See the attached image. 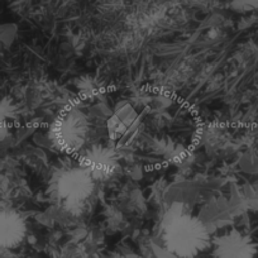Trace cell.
Here are the masks:
<instances>
[{"mask_svg": "<svg viewBox=\"0 0 258 258\" xmlns=\"http://www.w3.org/2000/svg\"><path fill=\"white\" fill-rule=\"evenodd\" d=\"M28 225L18 210H0V248L14 249L26 239Z\"/></svg>", "mask_w": 258, "mask_h": 258, "instance_id": "8992f818", "label": "cell"}, {"mask_svg": "<svg viewBox=\"0 0 258 258\" xmlns=\"http://www.w3.org/2000/svg\"><path fill=\"white\" fill-rule=\"evenodd\" d=\"M161 233L166 249L178 258H195L210 245L207 225L181 204L166 212Z\"/></svg>", "mask_w": 258, "mask_h": 258, "instance_id": "6da1fadb", "label": "cell"}, {"mask_svg": "<svg viewBox=\"0 0 258 258\" xmlns=\"http://www.w3.org/2000/svg\"><path fill=\"white\" fill-rule=\"evenodd\" d=\"M257 244L249 235L230 230L213 240L214 258H255Z\"/></svg>", "mask_w": 258, "mask_h": 258, "instance_id": "277c9868", "label": "cell"}, {"mask_svg": "<svg viewBox=\"0 0 258 258\" xmlns=\"http://www.w3.org/2000/svg\"><path fill=\"white\" fill-rule=\"evenodd\" d=\"M80 165L85 167L98 182L110 177L116 171L119 163L113 150L104 146H95L86 151Z\"/></svg>", "mask_w": 258, "mask_h": 258, "instance_id": "5b68a950", "label": "cell"}, {"mask_svg": "<svg viewBox=\"0 0 258 258\" xmlns=\"http://www.w3.org/2000/svg\"><path fill=\"white\" fill-rule=\"evenodd\" d=\"M96 181L81 165L59 170L52 178V194L63 209L80 212L90 200Z\"/></svg>", "mask_w": 258, "mask_h": 258, "instance_id": "7a4b0ae2", "label": "cell"}, {"mask_svg": "<svg viewBox=\"0 0 258 258\" xmlns=\"http://www.w3.org/2000/svg\"><path fill=\"white\" fill-rule=\"evenodd\" d=\"M88 131L85 115L81 111L70 109L54 120L51 129L52 141L62 151H75L83 147Z\"/></svg>", "mask_w": 258, "mask_h": 258, "instance_id": "3957f363", "label": "cell"}]
</instances>
